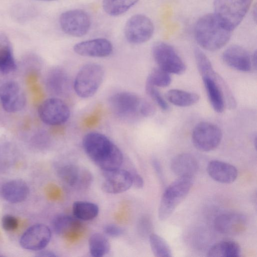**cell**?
<instances>
[{"instance_id": "obj_1", "label": "cell", "mask_w": 257, "mask_h": 257, "mask_svg": "<svg viewBox=\"0 0 257 257\" xmlns=\"http://www.w3.org/2000/svg\"><path fill=\"white\" fill-rule=\"evenodd\" d=\"M83 149L90 159L102 171L119 168L123 161L120 150L105 135L90 132L83 138Z\"/></svg>"}, {"instance_id": "obj_2", "label": "cell", "mask_w": 257, "mask_h": 257, "mask_svg": "<svg viewBox=\"0 0 257 257\" xmlns=\"http://www.w3.org/2000/svg\"><path fill=\"white\" fill-rule=\"evenodd\" d=\"M232 31L214 13H209L197 20L194 34L200 46L207 51H215L228 42Z\"/></svg>"}, {"instance_id": "obj_3", "label": "cell", "mask_w": 257, "mask_h": 257, "mask_svg": "<svg viewBox=\"0 0 257 257\" xmlns=\"http://www.w3.org/2000/svg\"><path fill=\"white\" fill-rule=\"evenodd\" d=\"M108 102L115 114L127 120L151 116L156 111L152 103L131 92L115 93L110 97Z\"/></svg>"}, {"instance_id": "obj_4", "label": "cell", "mask_w": 257, "mask_h": 257, "mask_svg": "<svg viewBox=\"0 0 257 257\" xmlns=\"http://www.w3.org/2000/svg\"><path fill=\"white\" fill-rule=\"evenodd\" d=\"M193 183V177H180L165 190L160 201L158 217L167 219L188 194Z\"/></svg>"}, {"instance_id": "obj_5", "label": "cell", "mask_w": 257, "mask_h": 257, "mask_svg": "<svg viewBox=\"0 0 257 257\" xmlns=\"http://www.w3.org/2000/svg\"><path fill=\"white\" fill-rule=\"evenodd\" d=\"M104 76L102 67L97 63H88L78 71L73 87L76 94L87 98L94 95L100 87Z\"/></svg>"}, {"instance_id": "obj_6", "label": "cell", "mask_w": 257, "mask_h": 257, "mask_svg": "<svg viewBox=\"0 0 257 257\" xmlns=\"http://www.w3.org/2000/svg\"><path fill=\"white\" fill-rule=\"evenodd\" d=\"M201 76L209 102L215 111L221 113L226 104L231 107L234 105V98L227 86L214 70Z\"/></svg>"}, {"instance_id": "obj_7", "label": "cell", "mask_w": 257, "mask_h": 257, "mask_svg": "<svg viewBox=\"0 0 257 257\" xmlns=\"http://www.w3.org/2000/svg\"><path fill=\"white\" fill-rule=\"evenodd\" d=\"M253 0H214V14L233 31L243 20Z\"/></svg>"}, {"instance_id": "obj_8", "label": "cell", "mask_w": 257, "mask_h": 257, "mask_svg": "<svg viewBox=\"0 0 257 257\" xmlns=\"http://www.w3.org/2000/svg\"><path fill=\"white\" fill-rule=\"evenodd\" d=\"M152 54L158 67L170 74H182L186 66L176 50L164 42H156L152 48Z\"/></svg>"}, {"instance_id": "obj_9", "label": "cell", "mask_w": 257, "mask_h": 257, "mask_svg": "<svg viewBox=\"0 0 257 257\" xmlns=\"http://www.w3.org/2000/svg\"><path fill=\"white\" fill-rule=\"evenodd\" d=\"M222 137L221 130L217 125L206 121L197 124L192 133L193 145L202 152L215 149L220 144Z\"/></svg>"}, {"instance_id": "obj_10", "label": "cell", "mask_w": 257, "mask_h": 257, "mask_svg": "<svg viewBox=\"0 0 257 257\" xmlns=\"http://www.w3.org/2000/svg\"><path fill=\"white\" fill-rule=\"evenodd\" d=\"M59 22L64 33L75 37L85 35L91 26L89 14L81 9H73L63 12L59 17Z\"/></svg>"}, {"instance_id": "obj_11", "label": "cell", "mask_w": 257, "mask_h": 257, "mask_svg": "<svg viewBox=\"0 0 257 257\" xmlns=\"http://www.w3.org/2000/svg\"><path fill=\"white\" fill-rule=\"evenodd\" d=\"M154 32L153 23L149 17L142 14H137L130 17L124 28L125 39L133 44H140L148 41Z\"/></svg>"}, {"instance_id": "obj_12", "label": "cell", "mask_w": 257, "mask_h": 257, "mask_svg": "<svg viewBox=\"0 0 257 257\" xmlns=\"http://www.w3.org/2000/svg\"><path fill=\"white\" fill-rule=\"evenodd\" d=\"M38 114L44 123L49 125L56 126L67 121L70 111L63 100L52 97L46 99L40 104Z\"/></svg>"}, {"instance_id": "obj_13", "label": "cell", "mask_w": 257, "mask_h": 257, "mask_svg": "<svg viewBox=\"0 0 257 257\" xmlns=\"http://www.w3.org/2000/svg\"><path fill=\"white\" fill-rule=\"evenodd\" d=\"M0 102L5 111L14 113L24 108L26 104V97L17 83L7 81L0 86Z\"/></svg>"}, {"instance_id": "obj_14", "label": "cell", "mask_w": 257, "mask_h": 257, "mask_svg": "<svg viewBox=\"0 0 257 257\" xmlns=\"http://www.w3.org/2000/svg\"><path fill=\"white\" fill-rule=\"evenodd\" d=\"M57 172L64 183L76 189H86L93 180L92 175L89 170L74 164H62L59 167Z\"/></svg>"}, {"instance_id": "obj_15", "label": "cell", "mask_w": 257, "mask_h": 257, "mask_svg": "<svg viewBox=\"0 0 257 257\" xmlns=\"http://www.w3.org/2000/svg\"><path fill=\"white\" fill-rule=\"evenodd\" d=\"M51 237L50 228L45 224L37 223L26 230L22 235L20 243L25 249L39 251L48 245Z\"/></svg>"}, {"instance_id": "obj_16", "label": "cell", "mask_w": 257, "mask_h": 257, "mask_svg": "<svg viewBox=\"0 0 257 257\" xmlns=\"http://www.w3.org/2000/svg\"><path fill=\"white\" fill-rule=\"evenodd\" d=\"M104 180L102 189L109 194H118L126 191L133 185L131 172L119 168L102 171Z\"/></svg>"}, {"instance_id": "obj_17", "label": "cell", "mask_w": 257, "mask_h": 257, "mask_svg": "<svg viewBox=\"0 0 257 257\" xmlns=\"http://www.w3.org/2000/svg\"><path fill=\"white\" fill-rule=\"evenodd\" d=\"M113 49L111 42L102 38L82 41L76 44L73 47L74 51L79 55L97 58L110 56Z\"/></svg>"}, {"instance_id": "obj_18", "label": "cell", "mask_w": 257, "mask_h": 257, "mask_svg": "<svg viewBox=\"0 0 257 257\" xmlns=\"http://www.w3.org/2000/svg\"><path fill=\"white\" fill-rule=\"evenodd\" d=\"M222 60L228 66L240 72H248L253 69L251 55L238 45L227 48L223 52Z\"/></svg>"}, {"instance_id": "obj_19", "label": "cell", "mask_w": 257, "mask_h": 257, "mask_svg": "<svg viewBox=\"0 0 257 257\" xmlns=\"http://www.w3.org/2000/svg\"><path fill=\"white\" fill-rule=\"evenodd\" d=\"M247 220L241 214L229 213L220 214L214 220L215 230L220 233L236 235L246 228Z\"/></svg>"}, {"instance_id": "obj_20", "label": "cell", "mask_w": 257, "mask_h": 257, "mask_svg": "<svg viewBox=\"0 0 257 257\" xmlns=\"http://www.w3.org/2000/svg\"><path fill=\"white\" fill-rule=\"evenodd\" d=\"M207 172L212 179L224 184L233 182L238 175L235 167L219 160L210 161L207 165Z\"/></svg>"}, {"instance_id": "obj_21", "label": "cell", "mask_w": 257, "mask_h": 257, "mask_svg": "<svg viewBox=\"0 0 257 257\" xmlns=\"http://www.w3.org/2000/svg\"><path fill=\"white\" fill-rule=\"evenodd\" d=\"M172 172L178 177H193L199 169L196 158L189 153H182L175 156L171 163Z\"/></svg>"}, {"instance_id": "obj_22", "label": "cell", "mask_w": 257, "mask_h": 257, "mask_svg": "<svg viewBox=\"0 0 257 257\" xmlns=\"http://www.w3.org/2000/svg\"><path fill=\"white\" fill-rule=\"evenodd\" d=\"M29 192L27 183L21 179H14L5 183L2 188L3 197L7 201L17 203L24 201Z\"/></svg>"}, {"instance_id": "obj_23", "label": "cell", "mask_w": 257, "mask_h": 257, "mask_svg": "<svg viewBox=\"0 0 257 257\" xmlns=\"http://www.w3.org/2000/svg\"><path fill=\"white\" fill-rule=\"evenodd\" d=\"M49 90L57 95L66 94L69 90V78L65 71L56 68L51 71L47 79Z\"/></svg>"}, {"instance_id": "obj_24", "label": "cell", "mask_w": 257, "mask_h": 257, "mask_svg": "<svg viewBox=\"0 0 257 257\" xmlns=\"http://www.w3.org/2000/svg\"><path fill=\"white\" fill-rule=\"evenodd\" d=\"M16 61L7 36L0 32V72L9 73L15 70Z\"/></svg>"}, {"instance_id": "obj_25", "label": "cell", "mask_w": 257, "mask_h": 257, "mask_svg": "<svg viewBox=\"0 0 257 257\" xmlns=\"http://www.w3.org/2000/svg\"><path fill=\"white\" fill-rule=\"evenodd\" d=\"M241 254L239 245L231 240H222L214 244L207 252L209 257H238Z\"/></svg>"}, {"instance_id": "obj_26", "label": "cell", "mask_w": 257, "mask_h": 257, "mask_svg": "<svg viewBox=\"0 0 257 257\" xmlns=\"http://www.w3.org/2000/svg\"><path fill=\"white\" fill-rule=\"evenodd\" d=\"M166 100L174 105L188 107L196 104L199 100V96L194 92L181 89H172L166 94Z\"/></svg>"}, {"instance_id": "obj_27", "label": "cell", "mask_w": 257, "mask_h": 257, "mask_svg": "<svg viewBox=\"0 0 257 257\" xmlns=\"http://www.w3.org/2000/svg\"><path fill=\"white\" fill-rule=\"evenodd\" d=\"M73 216L79 220L88 221L95 218L99 213V207L92 202L78 201L73 204Z\"/></svg>"}, {"instance_id": "obj_28", "label": "cell", "mask_w": 257, "mask_h": 257, "mask_svg": "<svg viewBox=\"0 0 257 257\" xmlns=\"http://www.w3.org/2000/svg\"><path fill=\"white\" fill-rule=\"evenodd\" d=\"M89 252L93 257H102L108 253L110 245L107 238L99 233L92 234L88 240Z\"/></svg>"}, {"instance_id": "obj_29", "label": "cell", "mask_w": 257, "mask_h": 257, "mask_svg": "<svg viewBox=\"0 0 257 257\" xmlns=\"http://www.w3.org/2000/svg\"><path fill=\"white\" fill-rule=\"evenodd\" d=\"M139 0H103L104 12L111 16H120L135 5Z\"/></svg>"}, {"instance_id": "obj_30", "label": "cell", "mask_w": 257, "mask_h": 257, "mask_svg": "<svg viewBox=\"0 0 257 257\" xmlns=\"http://www.w3.org/2000/svg\"><path fill=\"white\" fill-rule=\"evenodd\" d=\"M78 219L74 216L61 214L56 216L53 219L52 226L54 231L59 235L65 234L72 229L78 222Z\"/></svg>"}, {"instance_id": "obj_31", "label": "cell", "mask_w": 257, "mask_h": 257, "mask_svg": "<svg viewBox=\"0 0 257 257\" xmlns=\"http://www.w3.org/2000/svg\"><path fill=\"white\" fill-rule=\"evenodd\" d=\"M149 239L151 249L155 256H172L171 247L162 237L157 234L152 233L149 236Z\"/></svg>"}, {"instance_id": "obj_32", "label": "cell", "mask_w": 257, "mask_h": 257, "mask_svg": "<svg viewBox=\"0 0 257 257\" xmlns=\"http://www.w3.org/2000/svg\"><path fill=\"white\" fill-rule=\"evenodd\" d=\"M171 81L170 74L158 67L152 70L147 79L146 83L156 87H165L169 86Z\"/></svg>"}, {"instance_id": "obj_33", "label": "cell", "mask_w": 257, "mask_h": 257, "mask_svg": "<svg viewBox=\"0 0 257 257\" xmlns=\"http://www.w3.org/2000/svg\"><path fill=\"white\" fill-rule=\"evenodd\" d=\"M146 90L148 95L161 109L167 111L169 109L167 102L156 87L146 83Z\"/></svg>"}, {"instance_id": "obj_34", "label": "cell", "mask_w": 257, "mask_h": 257, "mask_svg": "<svg viewBox=\"0 0 257 257\" xmlns=\"http://www.w3.org/2000/svg\"><path fill=\"white\" fill-rule=\"evenodd\" d=\"M2 226L7 231L15 230L18 225V221L14 216L6 215L3 216L2 220Z\"/></svg>"}, {"instance_id": "obj_35", "label": "cell", "mask_w": 257, "mask_h": 257, "mask_svg": "<svg viewBox=\"0 0 257 257\" xmlns=\"http://www.w3.org/2000/svg\"><path fill=\"white\" fill-rule=\"evenodd\" d=\"M103 231L105 234L112 237L120 236L123 233L122 228L114 224L106 225L104 227Z\"/></svg>"}, {"instance_id": "obj_36", "label": "cell", "mask_w": 257, "mask_h": 257, "mask_svg": "<svg viewBox=\"0 0 257 257\" xmlns=\"http://www.w3.org/2000/svg\"><path fill=\"white\" fill-rule=\"evenodd\" d=\"M151 223L150 220L146 218H144L141 219L138 224V229L143 235H146L149 234L150 235Z\"/></svg>"}, {"instance_id": "obj_37", "label": "cell", "mask_w": 257, "mask_h": 257, "mask_svg": "<svg viewBox=\"0 0 257 257\" xmlns=\"http://www.w3.org/2000/svg\"><path fill=\"white\" fill-rule=\"evenodd\" d=\"M132 177V182L134 187L137 189H140L143 187L144 182L142 176L135 171L131 172Z\"/></svg>"}, {"instance_id": "obj_38", "label": "cell", "mask_w": 257, "mask_h": 257, "mask_svg": "<svg viewBox=\"0 0 257 257\" xmlns=\"http://www.w3.org/2000/svg\"><path fill=\"white\" fill-rule=\"evenodd\" d=\"M153 165L160 179L163 180V175L159 162L156 159L153 160Z\"/></svg>"}, {"instance_id": "obj_39", "label": "cell", "mask_w": 257, "mask_h": 257, "mask_svg": "<svg viewBox=\"0 0 257 257\" xmlns=\"http://www.w3.org/2000/svg\"><path fill=\"white\" fill-rule=\"evenodd\" d=\"M37 256L42 257H56L57 255L54 252L47 250H41Z\"/></svg>"}, {"instance_id": "obj_40", "label": "cell", "mask_w": 257, "mask_h": 257, "mask_svg": "<svg viewBox=\"0 0 257 257\" xmlns=\"http://www.w3.org/2000/svg\"><path fill=\"white\" fill-rule=\"evenodd\" d=\"M256 57H256V52L255 51L251 55L252 65L253 69H256V64H257Z\"/></svg>"}, {"instance_id": "obj_41", "label": "cell", "mask_w": 257, "mask_h": 257, "mask_svg": "<svg viewBox=\"0 0 257 257\" xmlns=\"http://www.w3.org/2000/svg\"><path fill=\"white\" fill-rule=\"evenodd\" d=\"M41 1H53L56 0H41Z\"/></svg>"}]
</instances>
